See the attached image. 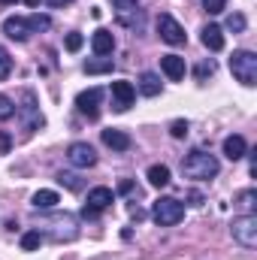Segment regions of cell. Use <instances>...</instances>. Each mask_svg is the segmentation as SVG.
Returning a JSON list of instances; mask_svg holds the SVG:
<instances>
[{
  "label": "cell",
  "instance_id": "obj_1",
  "mask_svg": "<svg viewBox=\"0 0 257 260\" xmlns=\"http://www.w3.org/2000/svg\"><path fill=\"white\" fill-rule=\"evenodd\" d=\"M218 170H221L218 157L209 154V151H203V148H194L191 154L182 160V173H185L188 179H197V182H209V179H215Z\"/></svg>",
  "mask_w": 257,
  "mask_h": 260
},
{
  "label": "cell",
  "instance_id": "obj_2",
  "mask_svg": "<svg viewBox=\"0 0 257 260\" xmlns=\"http://www.w3.org/2000/svg\"><path fill=\"white\" fill-rule=\"evenodd\" d=\"M230 73L236 76V82H242L245 88L257 85V55L248 49H239L230 55Z\"/></svg>",
  "mask_w": 257,
  "mask_h": 260
},
{
  "label": "cell",
  "instance_id": "obj_3",
  "mask_svg": "<svg viewBox=\"0 0 257 260\" xmlns=\"http://www.w3.org/2000/svg\"><path fill=\"white\" fill-rule=\"evenodd\" d=\"M151 218H154L160 227H173V224H179V221L185 218V203H179L176 197H160V200H154V206H151Z\"/></svg>",
  "mask_w": 257,
  "mask_h": 260
},
{
  "label": "cell",
  "instance_id": "obj_4",
  "mask_svg": "<svg viewBox=\"0 0 257 260\" xmlns=\"http://www.w3.org/2000/svg\"><path fill=\"white\" fill-rule=\"evenodd\" d=\"M230 233H233V239L242 245V248H254L257 245V215H239V218H233V224H230Z\"/></svg>",
  "mask_w": 257,
  "mask_h": 260
},
{
  "label": "cell",
  "instance_id": "obj_5",
  "mask_svg": "<svg viewBox=\"0 0 257 260\" xmlns=\"http://www.w3.org/2000/svg\"><path fill=\"white\" fill-rule=\"evenodd\" d=\"M15 112L21 115L24 130H40L46 124V118L40 115V106H37V94L34 91H21V103L15 106Z\"/></svg>",
  "mask_w": 257,
  "mask_h": 260
},
{
  "label": "cell",
  "instance_id": "obj_6",
  "mask_svg": "<svg viewBox=\"0 0 257 260\" xmlns=\"http://www.w3.org/2000/svg\"><path fill=\"white\" fill-rule=\"evenodd\" d=\"M157 37H160L164 43H170V46H185V40H188L185 27H182L173 15H167V12L157 15Z\"/></svg>",
  "mask_w": 257,
  "mask_h": 260
},
{
  "label": "cell",
  "instance_id": "obj_7",
  "mask_svg": "<svg viewBox=\"0 0 257 260\" xmlns=\"http://www.w3.org/2000/svg\"><path fill=\"white\" fill-rule=\"evenodd\" d=\"M112 200H115V194H112L109 188H103V185H100V188H91V191H88V200H85V206H82V215H85V218H97L103 209L112 206Z\"/></svg>",
  "mask_w": 257,
  "mask_h": 260
},
{
  "label": "cell",
  "instance_id": "obj_8",
  "mask_svg": "<svg viewBox=\"0 0 257 260\" xmlns=\"http://www.w3.org/2000/svg\"><path fill=\"white\" fill-rule=\"evenodd\" d=\"M100 103H103V91H100V88H88V91H82V94L76 97V109H79L82 115H88L91 121L100 118Z\"/></svg>",
  "mask_w": 257,
  "mask_h": 260
},
{
  "label": "cell",
  "instance_id": "obj_9",
  "mask_svg": "<svg viewBox=\"0 0 257 260\" xmlns=\"http://www.w3.org/2000/svg\"><path fill=\"white\" fill-rule=\"evenodd\" d=\"M67 160H70L73 167H79V170H88V167L97 164V151H94L88 142H73V145L67 148Z\"/></svg>",
  "mask_w": 257,
  "mask_h": 260
},
{
  "label": "cell",
  "instance_id": "obj_10",
  "mask_svg": "<svg viewBox=\"0 0 257 260\" xmlns=\"http://www.w3.org/2000/svg\"><path fill=\"white\" fill-rule=\"evenodd\" d=\"M133 100H136V88L130 82H124V79L112 82V106L118 112H127L130 106H133Z\"/></svg>",
  "mask_w": 257,
  "mask_h": 260
},
{
  "label": "cell",
  "instance_id": "obj_11",
  "mask_svg": "<svg viewBox=\"0 0 257 260\" xmlns=\"http://www.w3.org/2000/svg\"><path fill=\"white\" fill-rule=\"evenodd\" d=\"M3 34H6L9 40H15V43H24L34 30H30L27 18H21V15H9V18H3Z\"/></svg>",
  "mask_w": 257,
  "mask_h": 260
},
{
  "label": "cell",
  "instance_id": "obj_12",
  "mask_svg": "<svg viewBox=\"0 0 257 260\" xmlns=\"http://www.w3.org/2000/svg\"><path fill=\"white\" fill-rule=\"evenodd\" d=\"M91 49H94L97 58H106V55H112V49H115V37H112L106 27H100V30H94V37H91Z\"/></svg>",
  "mask_w": 257,
  "mask_h": 260
},
{
  "label": "cell",
  "instance_id": "obj_13",
  "mask_svg": "<svg viewBox=\"0 0 257 260\" xmlns=\"http://www.w3.org/2000/svg\"><path fill=\"white\" fill-rule=\"evenodd\" d=\"M221 151H224V157H227V160H242V157L248 154V142H245L239 133H233V136H227V139H224Z\"/></svg>",
  "mask_w": 257,
  "mask_h": 260
},
{
  "label": "cell",
  "instance_id": "obj_14",
  "mask_svg": "<svg viewBox=\"0 0 257 260\" xmlns=\"http://www.w3.org/2000/svg\"><path fill=\"white\" fill-rule=\"evenodd\" d=\"M160 70H164V76H167L170 82H182V79H185V58H179V55H164V58H160Z\"/></svg>",
  "mask_w": 257,
  "mask_h": 260
},
{
  "label": "cell",
  "instance_id": "obj_15",
  "mask_svg": "<svg viewBox=\"0 0 257 260\" xmlns=\"http://www.w3.org/2000/svg\"><path fill=\"white\" fill-rule=\"evenodd\" d=\"M103 142L112 148V151H127L130 145H133V139H130L124 130H115V127H109V130H103Z\"/></svg>",
  "mask_w": 257,
  "mask_h": 260
},
{
  "label": "cell",
  "instance_id": "obj_16",
  "mask_svg": "<svg viewBox=\"0 0 257 260\" xmlns=\"http://www.w3.org/2000/svg\"><path fill=\"white\" fill-rule=\"evenodd\" d=\"M203 46H206L209 52H221V49H224V30H221L218 24H206V27H203Z\"/></svg>",
  "mask_w": 257,
  "mask_h": 260
},
{
  "label": "cell",
  "instance_id": "obj_17",
  "mask_svg": "<svg viewBox=\"0 0 257 260\" xmlns=\"http://www.w3.org/2000/svg\"><path fill=\"white\" fill-rule=\"evenodd\" d=\"M52 239H76V221L70 215H58L55 218V230H52Z\"/></svg>",
  "mask_w": 257,
  "mask_h": 260
},
{
  "label": "cell",
  "instance_id": "obj_18",
  "mask_svg": "<svg viewBox=\"0 0 257 260\" xmlns=\"http://www.w3.org/2000/svg\"><path fill=\"white\" fill-rule=\"evenodd\" d=\"M145 179H148V185H154V188H167V185H170V167L154 164V167H148Z\"/></svg>",
  "mask_w": 257,
  "mask_h": 260
},
{
  "label": "cell",
  "instance_id": "obj_19",
  "mask_svg": "<svg viewBox=\"0 0 257 260\" xmlns=\"http://www.w3.org/2000/svg\"><path fill=\"white\" fill-rule=\"evenodd\" d=\"M139 91L145 97H157L160 94V76L157 73H142L139 76Z\"/></svg>",
  "mask_w": 257,
  "mask_h": 260
},
{
  "label": "cell",
  "instance_id": "obj_20",
  "mask_svg": "<svg viewBox=\"0 0 257 260\" xmlns=\"http://www.w3.org/2000/svg\"><path fill=\"white\" fill-rule=\"evenodd\" d=\"M30 203H34V209H55L61 203V197H58V191H37Z\"/></svg>",
  "mask_w": 257,
  "mask_h": 260
},
{
  "label": "cell",
  "instance_id": "obj_21",
  "mask_svg": "<svg viewBox=\"0 0 257 260\" xmlns=\"http://www.w3.org/2000/svg\"><path fill=\"white\" fill-rule=\"evenodd\" d=\"M88 76H100V73H112V58H97V61H88L85 64Z\"/></svg>",
  "mask_w": 257,
  "mask_h": 260
},
{
  "label": "cell",
  "instance_id": "obj_22",
  "mask_svg": "<svg viewBox=\"0 0 257 260\" xmlns=\"http://www.w3.org/2000/svg\"><path fill=\"white\" fill-rule=\"evenodd\" d=\"M40 245H43V233L40 230H27L21 236V251H37Z\"/></svg>",
  "mask_w": 257,
  "mask_h": 260
},
{
  "label": "cell",
  "instance_id": "obj_23",
  "mask_svg": "<svg viewBox=\"0 0 257 260\" xmlns=\"http://www.w3.org/2000/svg\"><path fill=\"white\" fill-rule=\"evenodd\" d=\"M58 182H61L64 188H70V191H82V188H85V182H82L76 173H58Z\"/></svg>",
  "mask_w": 257,
  "mask_h": 260
},
{
  "label": "cell",
  "instance_id": "obj_24",
  "mask_svg": "<svg viewBox=\"0 0 257 260\" xmlns=\"http://www.w3.org/2000/svg\"><path fill=\"white\" fill-rule=\"evenodd\" d=\"M236 203H239V206H242V209H245V212L251 215V209L257 206V191H254V188H248V191H242V194L236 197Z\"/></svg>",
  "mask_w": 257,
  "mask_h": 260
},
{
  "label": "cell",
  "instance_id": "obj_25",
  "mask_svg": "<svg viewBox=\"0 0 257 260\" xmlns=\"http://www.w3.org/2000/svg\"><path fill=\"white\" fill-rule=\"evenodd\" d=\"M27 24H30V30L37 34V30H49V27H52V18L37 12V15H30V18H27Z\"/></svg>",
  "mask_w": 257,
  "mask_h": 260
},
{
  "label": "cell",
  "instance_id": "obj_26",
  "mask_svg": "<svg viewBox=\"0 0 257 260\" xmlns=\"http://www.w3.org/2000/svg\"><path fill=\"white\" fill-rule=\"evenodd\" d=\"M245 15L242 12H233V15H227V30H233V34H242L245 30Z\"/></svg>",
  "mask_w": 257,
  "mask_h": 260
},
{
  "label": "cell",
  "instance_id": "obj_27",
  "mask_svg": "<svg viewBox=\"0 0 257 260\" xmlns=\"http://www.w3.org/2000/svg\"><path fill=\"white\" fill-rule=\"evenodd\" d=\"M12 115H15V103L6 94H0V121H9Z\"/></svg>",
  "mask_w": 257,
  "mask_h": 260
},
{
  "label": "cell",
  "instance_id": "obj_28",
  "mask_svg": "<svg viewBox=\"0 0 257 260\" xmlns=\"http://www.w3.org/2000/svg\"><path fill=\"white\" fill-rule=\"evenodd\" d=\"M12 73V58H9V52L0 46V79H6Z\"/></svg>",
  "mask_w": 257,
  "mask_h": 260
},
{
  "label": "cell",
  "instance_id": "obj_29",
  "mask_svg": "<svg viewBox=\"0 0 257 260\" xmlns=\"http://www.w3.org/2000/svg\"><path fill=\"white\" fill-rule=\"evenodd\" d=\"M194 76H197L200 82H203V79H209V76H215V61H203V64L194 70Z\"/></svg>",
  "mask_w": 257,
  "mask_h": 260
},
{
  "label": "cell",
  "instance_id": "obj_30",
  "mask_svg": "<svg viewBox=\"0 0 257 260\" xmlns=\"http://www.w3.org/2000/svg\"><path fill=\"white\" fill-rule=\"evenodd\" d=\"M203 9H206L209 15H218V12L227 9V0H203Z\"/></svg>",
  "mask_w": 257,
  "mask_h": 260
},
{
  "label": "cell",
  "instance_id": "obj_31",
  "mask_svg": "<svg viewBox=\"0 0 257 260\" xmlns=\"http://www.w3.org/2000/svg\"><path fill=\"white\" fill-rule=\"evenodd\" d=\"M188 121H182V118H176V121H173V124H170V133H173V136H176V139H185V136H188Z\"/></svg>",
  "mask_w": 257,
  "mask_h": 260
},
{
  "label": "cell",
  "instance_id": "obj_32",
  "mask_svg": "<svg viewBox=\"0 0 257 260\" xmlns=\"http://www.w3.org/2000/svg\"><path fill=\"white\" fill-rule=\"evenodd\" d=\"M82 43H85V37H82V34H67V52H79V49H82Z\"/></svg>",
  "mask_w": 257,
  "mask_h": 260
},
{
  "label": "cell",
  "instance_id": "obj_33",
  "mask_svg": "<svg viewBox=\"0 0 257 260\" xmlns=\"http://www.w3.org/2000/svg\"><path fill=\"white\" fill-rule=\"evenodd\" d=\"M115 6H118V12H130L133 6H136V0H112Z\"/></svg>",
  "mask_w": 257,
  "mask_h": 260
},
{
  "label": "cell",
  "instance_id": "obj_34",
  "mask_svg": "<svg viewBox=\"0 0 257 260\" xmlns=\"http://www.w3.org/2000/svg\"><path fill=\"white\" fill-rule=\"evenodd\" d=\"M130 218H136V221H142V218H145V212H142L139 206H130Z\"/></svg>",
  "mask_w": 257,
  "mask_h": 260
},
{
  "label": "cell",
  "instance_id": "obj_35",
  "mask_svg": "<svg viewBox=\"0 0 257 260\" xmlns=\"http://www.w3.org/2000/svg\"><path fill=\"white\" fill-rule=\"evenodd\" d=\"M46 3H49V6H55V9H61V6H70L73 0H46Z\"/></svg>",
  "mask_w": 257,
  "mask_h": 260
},
{
  "label": "cell",
  "instance_id": "obj_36",
  "mask_svg": "<svg viewBox=\"0 0 257 260\" xmlns=\"http://www.w3.org/2000/svg\"><path fill=\"white\" fill-rule=\"evenodd\" d=\"M9 148V136L6 133H0V151H6Z\"/></svg>",
  "mask_w": 257,
  "mask_h": 260
},
{
  "label": "cell",
  "instance_id": "obj_37",
  "mask_svg": "<svg viewBox=\"0 0 257 260\" xmlns=\"http://www.w3.org/2000/svg\"><path fill=\"white\" fill-rule=\"evenodd\" d=\"M191 206H203V194H197V191H194V194H191Z\"/></svg>",
  "mask_w": 257,
  "mask_h": 260
},
{
  "label": "cell",
  "instance_id": "obj_38",
  "mask_svg": "<svg viewBox=\"0 0 257 260\" xmlns=\"http://www.w3.org/2000/svg\"><path fill=\"white\" fill-rule=\"evenodd\" d=\"M133 191V182H121V194H130Z\"/></svg>",
  "mask_w": 257,
  "mask_h": 260
},
{
  "label": "cell",
  "instance_id": "obj_39",
  "mask_svg": "<svg viewBox=\"0 0 257 260\" xmlns=\"http://www.w3.org/2000/svg\"><path fill=\"white\" fill-rule=\"evenodd\" d=\"M24 3H27V6H40V0H24Z\"/></svg>",
  "mask_w": 257,
  "mask_h": 260
},
{
  "label": "cell",
  "instance_id": "obj_40",
  "mask_svg": "<svg viewBox=\"0 0 257 260\" xmlns=\"http://www.w3.org/2000/svg\"><path fill=\"white\" fill-rule=\"evenodd\" d=\"M0 3H3V6H9V3H15V0H0Z\"/></svg>",
  "mask_w": 257,
  "mask_h": 260
}]
</instances>
